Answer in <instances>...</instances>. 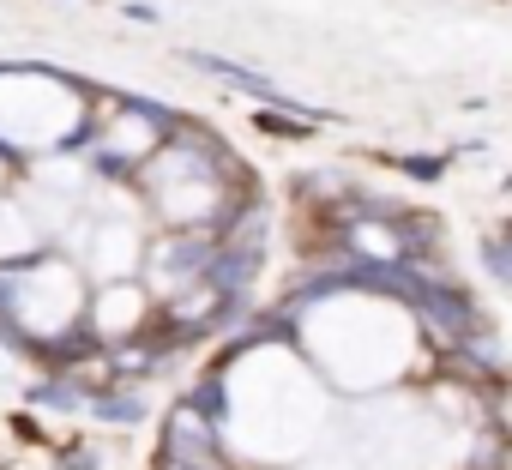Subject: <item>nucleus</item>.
Segmentation results:
<instances>
[{"instance_id": "obj_1", "label": "nucleus", "mask_w": 512, "mask_h": 470, "mask_svg": "<svg viewBox=\"0 0 512 470\" xmlns=\"http://www.w3.org/2000/svg\"><path fill=\"white\" fill-rule=\"evenodd\" d=\"M163 446H169L175 464H211V422H205V410L175 404L169 422H163Z\"/></svg>"}, {"instance_id": "obj_2", "label": "nucleus", "mask_w": 512, "mask_h": 470, "mask_svg": "<svg viewBox=\"0 0 512 470\" xmlns=\"http://www.w3.org/2000/svg\"><path fill=\"white\" fill-rule=\"evenodd\" d=\"M350 242H356L368 260H398V254H404V242H398L392 229H380V223H356V235H350Z\"/></svg>"}, {"instance_id": "obj_3", "label": "nucleus", "mask_w": 512, "mask_h": 470, "mask_svg": "<svg viewBox=\"0 0 512 470\" xmlns=\"http://www.w3.org/2000/svg\"><path fill=\"white\" fill-rule=\"evenodd\" d=\"M91 464H97V452H67L61 458V470H91Z\"/></svg>"}, {"instance_id": "obj_4", "label": "nucleus", "mask_w": 512, "mask_h": 470, "mask_svg": "<svg viewBox=\"0 0 512 470\" xmlns=\"http://www.w3.org/2000/svg\"><path fill=\"white\" fill-rule=\"evenodd\" d=\"M163 470H211V464H175V458H163Z\"/></svg>"}]
</instances>
